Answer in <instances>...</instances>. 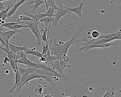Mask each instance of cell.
I'll use <instances>...</instances> for the list:
<instances>
[{"instance_id": "cell-1", "label": "cell", "mask_w": 121, "mask_h": 97, "mask_svg": "<svg viewBox=\"0 0 121 97\" xmlns=\"http://www.w3.org/2000/svg\"><path fill=\"white\" fill-rule=\"evenodd\" d=\"M85 29V26L84 25L81 26L76 29L75 34L70 40L67 41L65 43L61 42L60 44L61 49V57L64 54H67L69 47L74 43L83 41L82 38L81 37L80 35Z\"/></svg>"}, {"instance_id": "cell-2", "label": "cell", "mask_w": 121, "mask_h": 97, "mask_svg": "<svg viewBox=\"0 0 121 97\" xmlns=\"http://www.w3.org/2000/svg\"><path fill=\"white\" fill-rule=\"evenodd\" d=\"M58 4L57 13L54 14L51 19V24L52 26H55L58 24L59 19L63 16L68 13H70L71 11L68 8L63 5L62 2H57Z\"/></svg>"}, {"instance_id": "cell-3", "label": "cell", "mask_w": 121, "mask_h": 97, "mask_svg": "<svg viewBox=\"0 0 121 97\" xmlns=\"http://www.w3.org/2000/svg\"><path fill=\"white\" fill-rule=\"evenodd\" d=\"M21 25L25 24L29 26L32 32L34 33L35 36L36 37L37 40V45L36 47L40 46L43 42L42 39V35L39 29V24L40 23L39 21L37 22H32V21H23L20 22Z\"/></svg>"}, {"instance_id": "cell-4", "label": "cell", "mask_w": 121, "mask_h": 97, "mask_svg": "<svg viewBox=\"0 0 121 97\" xmlns=\"http://www.w3.org/2000/svg\"><path fill=\"white\" fill-rule=\"evenodd\" d=\"M58 37H52L50 40L49 48L52 52L51 56L56 57L59 59L61 57V49L60 44L56 42Z\"/></svg>"}, {"instance_id": "cell-5", "label": "cell", "mask_w": 121, "mask_h": 97, "mask_svg": "<svg viewBox=\"0 0 121 97\" xmlns=\"http://www.w3.org/2000/svg\"><path fill=\"white\" fill-rule=\"evenodd\" d=\"M18 33H22L25 34L24 31H22L20 29L12 30L10 31L3 32L0 30V34L1 35L3 38L5 43L8 44L10 39L15 34Z\"/></svg>"}, {"instance_id": "cell-6", "label": "cell", "mask_w": 121, "mask_h": 97, "mask_svg": "<svg viewBox=\"0 0 121 97\" xmlns=\"http://www.w3.org/2000/svg\"><path fill=\"white\" fill-rule=\"evenodd\" d=\"M36 72L39 75L44 76H50L52 77L53 76H56V77H60L61 78L65 80L68 79V78H66L65 75H62L59 73H52V72H49L45 71L42 69L39 68H36Z\"/></svg>"}, {"instance_id": "cell-7", "label": "cell", "mask_w": 121, "mask_h": 97, "mask_svg": "<svg viewBox=\"0 0 121 97\" xmlns=\"http://www.w3.org/2000/svg\"><path fill=\"white\" fill-rule=\"evenodd\" d=\"M116 45H117V44L114 43L108 42L106 43H101V44H98L95 45H88L83 48L82 50H84L85 52H87L91 49L96 48H103L104 49H106L107 48L111 46H114Z\"/></svg>"}, {"instance_id": "cell-8", "label": "cell", "mask_w": 121, "mask_h": 97, "mask_svg": "<svg viewBox=\"0 0 121 97\" xmlns=\"http://www.w3.org/2000/svg\"><path fill=\"white\" fill-rule=\"evenodd\" d=\"M29 42H28L27 44L24 46H22L20 44H19V46H15L9 42L8 44L10 49L14 53L17 54L20 51H25L26 50H31L32 49L29 48L27 47V45H28Z\"/></svg>"}, {"instance_id": "cell-9", "label": "cell", "mask_w": 121, "mask_h": 97, "mask_svg": "<svg viewBox=\"0 0 121 97\" xmlns=\"http://www.w3.org/2000/svg\"><path fill=\"white\" fill-rule=\"evenodd\" d=\"M36 64L37 65L35 66V67H36V68L42 69H43L45 71H49V72H52V73H58L54 70L55 69L52 66H47V65L41 63L39 62V61L36 62Z\"/></svg>"}, {"instance_id": "cell-10", "label": "cell", "mask_w": 121, "mask_h": 97, "mask_svg": "<svg viewBox=\"0 0 121 97\" xmlns=\"http://www.w3.org/2000/svg\"><path fill=\"white\" fill-rule=\"evenodd\" d=\"M3 54L5 57H8L10 59L14 61L16 64H17V61L20 59L19 55L14 53L10 49L7 52H4Z\"/></svg>"}, {"instance_id": "cell-11", "label": "cell", "mask_w": 121, "mask_h": 97, "mask_svg": "<svg viewBox=\"0 0 121 97\" xmlns=\"http://www.w3.org/2000/svg\"><path fill=\"white\" fill-rule=\"evenodd\" d=\"M22 13L24 15H26L28 16V17L31 18L34 20H35L36 22L39 21V20L41 19L43 17V14L40 13H38L36 15L31 14L29 13L26 10H22Z\"/></svg>"}, {"instance_id": "cell-12", "label": "cell", "mask_w": 121, "mask_h": 97, "mask_svg": "<svg viewBox=\"0 0 121 97\" xmlns=\"http://www.w3.org/2000/svg\"><path fill=\"white\" fill-rule=\"evenodd\" d=\"M85 4V3L81 2L80 5L78 7L74 8H69L68 7V9H69L71 12H73L76 13L79 16L80 18H82L83 17V15L82 13V7Z\"/></svg>"}, {"instance_id": "cell-13", "label": "cell", "mask_w": 121, "mask_h": 97, "mask_svg": "<svg viewBox=\"0 0 121 97\" xmlns=\"http://www.w3.org/2000/svg\"><path fill=\"white\" fill-rule=\"evenodd\" d=\"M48 66H52L54 69H56L59 71V74L62 75H65L64 74L63 71H62L60 65V62H59V59H56L52 63L49 64Z\"/></svg>"}, {"instance_id": "cell-14", "label": "cell", "mask_w": 121, "mask_h": 97, "mask_svg": "<svg viewBox=\"0 0 121 97\" xmlns=\"http://www.w3.org/2000/svg\"><path fill=\"white\" fill-rule=\"evenodd\" d=\"M26 0H21V1L18 2L16 4H15L14 6V7L9 12H9H8L7 16V18H9L13 15L14 14L17 10L19 7L22 3H24V2H25Z\"/></svg>"}, {"instance_id": "cell-15", "label": "cell", "mask_w": 121, "mask_h": 97, "mask_svg": "<svg viewBox=\"0 0 121 97\" xmlns=\"http://www.w3.org/2000/svg\"><path fill=\"white\" fill-rule=\"evenodd\" d=\"M40 78H42V76L41 75H39V74H37V73H31L28 75L26 79L25 80V81L24 83L22 84V86L26 84L27 83H28L29 81L32 79H34L35 78L40 79Z\"/></svg>"}, {"instance_id": "cell-16", "label": "cell", "mask_w": 121, "mask_h": 97, "mask_svg": "<svg viewBox=\"0 0 121 97\" xmlns=\"http://www.w3.org/2000/svg\"><path fill=\"white\" fill-rule=\"evenodd\" d=\"M15 4L13 5H10V3H8V6L7 9L3 11H1L0 12V19H2L3 20L6 21L7 20V16L8 13L9 12V10L10 8L14 7Z\"/></svg>"}, {"instance_id": "cell-17", "label": "cell", "mask_w": 121, "mask_h": 97, "mask_svg": "<svg viewBox=\"0 0 121 97\" xmlns=\"http://www.w3.org/2000/svg\"><path fill=\"white\" fill-rule=\"evenodd\" d=\"M115 87V86L111 85L107 88L106 93L102 97H115L114 92Z\"/></svg>"}, {"instance_id": "cell-18", "label": "cell", "mask_w": 121, "mask_h": 97, "mask_svg": "<svg viewBox=\"0 0 121 97\" xmlns=\"http://www.w3.org/2000/svg\"><path fill=\"white\" fill-rule=\"evenodd\" d=\"M28 75H29L26 72L25 73V74L23 76H22V78H21V80H20L19 83V84H18L14 88V89L17 88L16 91H17V93L20 92L21 88H22V84L24 83V82L25 81Z\"/></svg>"}, {"instance_id": "cell-19", "label": "cell", "mask_w": 121, "mask_h": 97, "mask_svg": "<svg viewBox=\"0 0 121 97\" xmlns=\"http://www.w3.org/2000/svg\"><path fill=\"white\" fill-rule=\"evenodd\" d=\"M18 66L17 65V71L15 72V84L14 86H13V88H12L10 89L9 90V93H13V91L14 90V88L19 83L20 81V80H21V78H22V76L19 73V71L18 70Z\"/></svg>"}, {"instance_id": "cell-20", "label": "cell", "mask_w": 121, "mask_h": 97, "mask_svg": "<svg viewBox=\"0 0 121 97\" xmlns=\"http://www.w3.org/2000/svg\"><path fill=\"white\" fill-rule=\"evenodd\" d=\"M17 63H22L26 64L28 68H29V66L30 67H33L37 65L35 63H33L32 62L27 59V58L25 59H20L17 61Z\"/></svg>"}, {"instance_id": "cell-21", "label": "cell", "mask_w": 121, "mask_h": 97, "mask_svg": "<svg viewBox=\"0 0 121 97\" xmlns=\"http://www.w3.org/2000/svg\"><path fill=\"white\" fill-rule=\"evenodd\" d=\"M51 26H49L48 29H47V27H45V29H42L41 31L43 32V34L42 35L41 37L43 42L46 43L47 40H48L49 35V30Z\"/></svg>"}, {"instance_id": "cell-22", "label": "cell", "mask_w": 121, "mask_h": 97, "mask_svg": "<svg viewBox=\"0 0 121 97\" xmlns=\"http://www.w3.org/2000/svg\"><path fill=\"white\" fill-rule=\"evenodd\" d=\"M44 2V0H31L29 2H27L26 4H31V3H35V4L34 5L31 6V8H34L32 12H34L36 8H38L39 5H41V4H43Z\"/></svg>"}, {"instance_id": "cell-23", "label": "cell", "mask_w": 121, "mask_h": 97, "mask_svg": "<svg viewBox=\"0 0 121 97\" xmlns=\"http://www.w3.org/2000/svg\"><path fill=\"white\" fill-rule=\"evenodd\" d=\"M25 51L26 52V54H31L34 55L38 57H41L42 56V54L39 52L36 51L32 50H26Z\"/></svg>"}, {"instance_id": "cell-24", "label": "cell", "mask_w": 121, "mask_h": 97, "mask_svg": "<svg viewBox=\"0 0 121 97\" xmlns=\"http://www.w3.org/2000/svg\"><path fill=\"white\" fill-rule=\"evenodd\" d=\"M59 62H60L61 70L63 71L66 68H70V67H71V66L69 65L68 63L64 61L63 59L61 58L59 59Z\"/></svg>"}, {"instance_id": "cell-25", "label": "cell", "mask_w": 121, "mask_h": 97, "mask_svg": "<svg viewBox=\"0 0 121 97\" xmlns=\"http://www.w3.org/2000/svg\"><path fill=\"white\" fill-rule=\"evenodd\" d=\"M44 90V88L43 86L41 84H37L35 88V91L39 95L42 94Z\"/></svg>"}, {"instance_id": "cell-26", "label": "cell", "mask_w": 121, "mask_h": 97, "mask_svg": "<svg viewBox=\"0 0 121 97\" xmlns=\"http://www.w3.org/2000/svg\"><path fill=\"white\" fill-rule=\"evenodd\" d=\"M22 21H32V22H36L35 20L32 19L28 17L22 15H20L19 17V18L17 19V22H22Z\"/></svg>"}, {"instance_id": "cell-27", "label": "cell", "mask_w": 121, "mask_h": 97, "mask_svg": "<svg viewBox=\"0 0 121 97\" xmlns=\"http://www.w3.org/2000/svg\"><path fill=\"white\" fill-rule=\"evenodd\" d=\"M51 18L48 17H43L41 19L39 20V22L42 23L44 22L47 26H49V24H51Z\"/></svg>"}, {"instance_id": "cell-28", "label": "cell", "mask_w": 121, "mask_h": 97, "mask_svg": "<svg viewBox=\"0 0 121 97\" xmlns=\"http://www.w3.org/2000/svg\"><path fill=\"white\" fill-rule=\"evenodd\" d=\"M49 50V47L48 45V40H47L46 43L44 42L43 47V52L42 54V56H45L47 53L48 50Z\"/></svg>"}, {"instance_id": "cell-29", "label": "cell", "mask_w": 121, "mask_h": 97, "mask_svg": "<svg viewBox=\"0 0 121 97\" xmlns=\"http://www.w3.org/2000/svg\"><path fill=\"white\" fill-rule=\"evenodd\" d=\"M20 23V22H9V23H5L4 24L2 25V26L5 27H7L9 29H11L12 30H14L13 26V25L16 24H19Z\"/></svg>"}, {"instance_id": "cell-30", "label": "cell", "mask_w": 121, "mask_h": 97, "mask_svg": "<svg viewBox=\"0 0 121 97\" xmlns=\"http://www.w3.org/2000/svg\"><path fill=\"white\" fill-rule=\"evenodd\" d=\"M54 10L53 9H48L47 10L46 12L44 13H42L43 14V17H48L51 18L53 17L54 14Z\"/></svg>"}, {"instance_id": "cell-31", "label": "cell", "mask_w": 121, "mask_h": 97, "mask_svg": "<svg viewBox=\"0 0 121 97\" xmlns=\"http://www.w3.org/2000/svg\"><path fill=\"white\" fill-rule=\"evenodd\" d=\"M100 33L97 30H93L91 32V36H88V39H97L100 36Z\"/></svg>"}, {"instance_id": "cell-32", "label": "cell", "mask_w": 121, "mask_h": 97, "mask_svg": "<svg viewBox=\"0 0 121 97\" xmlns=\"http://www.w3.org/2000/svg\"><path fill=\"white\" fill-rule=\"evenodd\" d=\"M18 70L19 73L22 76L25 74V73L27 71V68H22L20 66H18Z\"/></svg>"}, {"instance_id": "cell-33", "label": "cell", "mask_w": 121, "mask_h": 97, "mask_svg": "<svg viewBox=\"0 0 121 97\" xmlns=\"http://www.w3.org/2000/svg\"><path fill=\"white\" fill-rule=\"evenodd\" d=\"M61 58L63 59L64 61L68 63L70 61V58L66 54H64L63 56H61Z\"/></svg>"}, {"instance_id": "cell-34", "label": "cell", "mask_w": 121, "mask_h": 97, "mask_svg": "<svg viewBox=\"0 0 121 97\" xmlns=\"http://www.w3.org/2000/svg\"><path fill=\"white\" fill-rule=\"evenodd\" d=\"M10 65L13 69L15 73L17 71V64H16L14 61L12 59H10Z\"/></svg>"}, {"instance_id": "cell-35", "label": "cell", "mask_w": 121, "mask_h": 97, "mask_svg": "<svg viewBox=\"0 0 121 97\" xmlns=\"http://www.w3.org/2000/svg\"><path fill=\"white\" fill-rule=\"evenodd\" d=\"M13 28L14 29H20L22 27H29L28 25H20L19 24H16L15 25H13Z\"/></svg>"}, {"instance_id": "cell-36", "label": "cell", "mask_w": 121, "mask_h": 97, "mask_svg": "<svg viewBox=\"0 0 121 97\" xmlns=\"http://www.w3.org/2000/svg\"><path fill=\"white\" fill-rule=\"evenodd\" d=\"M17 55L19 56L20 59L27 58L26 54V53H24L22 51H20L17 53Z\"/></svg>"}, {"instance_id": "cell-37", "label": "cell", "mask_w": 121, "mask_h": 97, "mask_svg": "<svg viewBox=\"0 0 121 97\" xmlns=\"http://www.w3.org/2000/svg\"><path fill=\"white\" fill-rule=\"evenodd\" d=\"M5 4L3 3L2 2H0V11H3L7 9V6H5L4 5Z\"/></svg>"}, {"instance_id": "cell-38", "label": "cell", "mask_w": 121, "mask_h": 97, "mask_svg": "<svg viewBox=\"0 0 121 97\" xmlns=\"http://www.w3.org/2000/svg\"><path fill=\"white\" fill-rule=\"evenodd\" d=\"M0 41L4 45V47H6V46H7V45H8V44L5 43L4 41L3 38L2 36V35H1L0 34Z\"/></svg>"}, {"instance_id": "cell-39", "label": "cell", "mask_w": 121, "mask_h": 97, "mask_svg": "<svg viewBox=\"0 0 121 97\" xmlns=\"http://www.w3.org/2000/svg\"><path fill=\"white\" fill-rule=\"evenodd\" d=\"M3 61H4V64H8L7 62H10V59L8 57H5L4 59H3Z\"/></svg>"}, {"instance_id": "cell-40", "label": "cell", "mask_w": 121, "mask_h": 97, "mask_svg": "<svg viewBox=\"0 0 121 97\" xmlns=\"http://www.w3.org/2000/svg\"><path fill=\"white\" fill-rule=\"evenodd\" d=\"M40 58L39 61V62H43V63H44V64L46 63L47 61V60L45 57L42 56L40 57Z\"/></svg>"}, {"instance_id": "cell-41", "label": "cell", "mask_w": 121, "mask_h": 97, "mask_svg": "<svg viewBox=\"0 0 121 97\" xmlns=\"http://www.w3.org/2000/svg\"><path fill=\"white\" fill-rule=\"evenodd\" d=\"M115 2H117V3L119 4V3H121V0H110V2L112 4L113 3Z\"/></svg>"}, {"instance_id": "cell-42", "label": "cell", "mask_w": 121, "mask_h": 97, "mask_svg": "<svg viewBox=\"0 0 121 97\" xmlns=\"http://www.w3.org/2000/svg\"><path fill=\"white\" fill-rule=\"evenodd\" d=\"M53 94L50 95V94L49 93H47V95H46L42 97H53Z\"/></svg>"}, {"instance_id": "cell-43", "label": "cell", "mask_w": 121, "mask_h": 97, "mask_svg": "<svg viewBox=\"0 0 121 97\" xmlns=\"http://www.w3.org/2000/svg\"><path fill=\"white\" fill-rule=\"evenodd\" d=\"M7 0H2V1H7ZM14 0L15 1H17V2H19V1H21V0Z\"/></svg>"}, {"instance_id": "cell-44", "label": "cell", "mask_w": 121, "mask_h": 97, "mask_svg": "<svg viewBox=\"0 0 121 97\" xmlns=\"http://www.w3.org/2000/svg\"><path fill=\"white\" fill-rule=\"evenodd\" d=\"M76 97V96L74 95H72L71 96H67V97Z\"/></svg>"}, {"instance_id": "cell-45", "label": "cell", "mask_w": 121, "mask_h": 97, "mask_svg": "<svg viewBox=\"0 0 121 97\" xmlns=\"http://www.w3.org/2000/svg\"><path fill=\"white\" fill-rule=\"evenodd\" d=\"M20 97H22V96H21L19 95ZM28 97H31V93H30V94L28 96Z\"/></svg>"}, {"instance_id": "cell-46", "label": "cell", "mask_w": 121, "mask_h": 97, "mask_svg": "<svg viewBox=\"0 0 121 97\" xmlns=\"http://www.w3.org/2000/svg\"><path fill=\"white\" fill-rule=\"evenodd\" d=\"M2 0H0V2H2Z\"/></svg>"}]
</instances>
